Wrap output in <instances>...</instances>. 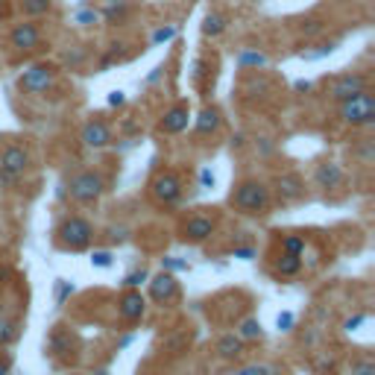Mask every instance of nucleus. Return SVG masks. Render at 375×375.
<instances>
[{"label": "nucleus", "mask_w": 375, "mask_h": 375, "mask_svg": "<svg viewBox=\"0 0 375 375\" xmlns=\"http://www.w3.org/2000/svg\"><path fill=\"white\" fill-rule=\"evenodd\" d=\"M56 79H59V68L53 62H36L29 68L21 71L18 76V91L21 94H29V97H39V94H47L56 88Z\"/></svg>", "instance_id": "obj_3"}, {"label": "nucleus", "mask_w": 375, "mask_h": 375, "mask_svg": "<svg viewBox=\"0 0 375 375\" xmlns=\"http://www.w3.org/2000/svg\"><path fill=\"white\" fill-rule=\"evenodd\" d=\"M6 12H9V6H6V0H0V18H6Z\"/></svg>", "instance_id": "obj_39"}, {"label": "nucleus", "mask_w": 375, "mask_h": 375, "mask_svg": "<svg viewBox=\"0 0 375 375\" xmlns=\"http://www.w3.org/2000/svg\"><path fill=\"white\" fill-rule=\"evenodd\" d=\"M337 118L346 126H372L375 123V94L367 88L349 100L337 103Z\"/></svg>", "instance_id": "obj_4"}, {"label": "nucleus", "mask_w": 375, "mask_h": 375, "mask_svg": "<svg viewBox=\"0 0 375 375\" xmlns=\"http://www.w3.org/2000/svg\"><path fill=\"white\" fill-rule=\"evenodd\" d=\"M232 208L240 211V214H250V217H261L267 214L270 205H273V193L264 182L258 179H243L232 188V197H229Z\"/></svg>", "instance_id": "obj_1"}, {"label": "nucleus", "mask_w": 375, "mask_h": 375, "mask_svg": "<svg viewBox=\"0 0 375 375\" xmlns=\"http://www.w3.org/2000/svg\"><path fill=\"white\" fill-rule=\"evenodd\" d=\"M18 6L27 18H41V15H47L53 9V0H21Z\"/></svg>", "instance_id": "obj_23"}, {"label": "nucleus", "mask_w": 375, "mask_h": 375, "mask_svg": "<svg viewBox=\"0 0 375 375\" xmlns=\"http://www.w3.org/2000/svg\"><path fill=\"white\" fill-rule=\"evenodd\" d=\"M367 88H369L367 74L349 71V74H337V76L332 79V83L325 86V94H329L334 103H343V100H349V97L361 94V91H367Z\"/></svg>", "instance_id": "obj_7"}, {"label": "nucleus", "mask_w": 375, "mask_h": 375, "mask_svg": "<svg viewBox=\"0 0 375 375\" xmlns=\"http://www.w3.org/2000/svg\"><path fill=\"white\" fill-rule=\"evenodd\" d=\"M9 357H0V375H9Z\"/></svg>", "instance_id": "obj_37"}, {"label": "nucleus", "mask_w": 375, "mask_h": 375, "mask_svg": "<svg viewBox=\"0 0 375 375\" xmlns=\"http://www.w3.org/2000/svg\"><path fill=\"white\" fill-rule=\"evenodd\" d=\"M100 18L103 21H109V24H121L126 15H129V9H132V4L129 0H100Z\"/></svg>", "instance_id": "obj_18"}, {"label": "nucleus", "mask_w": 375, "mask_h": 375, "mask_svg": "<svg viewBox=\"0 0 375 375\" xmlns=\"http://www.w3.org/2000/svg\"><path fill=\"white\" fill-rule=\"evenodd\" d=\"M79 138H83L86 146H91V150H103V146L111 144V129L103 123V121H88L83 126V132H79Z\"/></svg>", "instance_id": "obj_14"}, {"label": "nucleus", "mask_w": 375, "mask_h": 375, "mask_svg": "<svg viewBox=\"0 0 375 375\" xmlns=\"http://www.w3.org/2000/svg\"><path fill=\"white\" fill-rule=\"evenodd\" d=\"M15 337H18V322L0 317V346H9Z\"/></svg>", "instance_id": "obj_27"}, {"label": "nucleus", "mask_w": 375, "mask_h": 375, "mask_svg": "<svg viewBox=\"0 0 375 375\" xmlns=\"http://www.w3.org/2000/svg\"><path fill=\"white\" fill-rule=\"evenodd\" d=\"M109 103H111V106H123V94H121V91H111Z\"/></svg>", "instance_id": "obj_35"}, {"label": "nucleus", "mask_w": 375, "mask_h": 375, "mask_svg": "<svg viewBox=\"0 0 375 375\" xmlns=\"http://www.w3.org/2000/svg\"><path fill=\"white\" fill-rule=\"evenodd\" d=\"M118 314H121V320H126V322L141 320V314H144V296H141L138 290L123 293V296H121V305H118Z\"/></svg>", "instance_id": "obj_16"}, {"label": "nucleus", "mask_w": 375, "mask_h": 375, "mask_svg": "<svg viewBox=\"0 0 375 375\" xmlns=\"http://www.w3.org/2000/svg\"><path fill=\"white\" fill-rule=\"evenodd\" d=\"M150 296L158 302V305H168L179 296V282L173 279L170 273H158L156 279L150 282Z\"/></svg>", "instance_id": "obj_15"}, {"label": "nucleus", "mask_w": 375, "mask_h": 375, "mask_svg": "<svg viewBox=\"0 0 375 375\" xmlns=\"http://www.w3.org/2000/svg\"><path fill=\"white\" fill-rule=\"evenodd\" d=\"M226 27H229V15L226 12H208L203 18V36L205 39H217L226 32Z\"/></svg>", "instance_id": "obj_20"}, {"label": "nucleus", "mask_w": 375, "mask_h": 375, "mask_svg": "<svg viewBox=\"0 0 375 375\" xmlns=\"http://www.w3.org/2000/svg\"><path fill=\"white\" fill-rule=\"evenodd\" d=\"M220 123H223V115H220V109L217 106H205L203 111H200V118H197V135H214L217 129H220Z\"/></svg>", "instance_id": "obj_19"}, {"label": "nucleus", "mask_w": 375, "mask_h": 375, "mask_svg": "<svg viewBox=\"0 0 375 375\" xmlns=\"http://www.w3.org/2000/svg\"><path fill=\"white\" fill-rule=\"evenodd\" d=\"M176 32H179V29H176L173 24H168V27H158V29L153 32V44H168L170 39H176Z\"/></svg>", "instance_id": "obj_28"}, {"label": "nucleus", "mask_w": 375, "mask_h": 375, "mask_svg": "<svg viewBox=\"0 0 375 375\" xmlns=\"http://www.w3.org/2000/svg\"><path fill=\"white\" fill-rule=\"evenodd\" d=\"M240 337H261V325L255 320H247L240 325Z\"/></svg>", "instance_id": "obj_30"}, {"label": "nucleus", "mask_w": 375, "mask_h": 375, "mask_svg": "<svg viewBox=\"0 0 375 375\" xmlns=\"http://www.w3.org/2000/svg\"><path fill=\"white\" fill-rule=\"evenodd\" d=\"M299 29H302V36H308V39H311V36H320V32H322V21H305Z\"/></svg>", "instance_id": "obj_31"}, {"label": "nucleus", "mask_w": 375, "mask_h": 375, "mask_svg": "<svg viewBox=\"0 0 375 375\" xmlns=\"http://www.w3.org/2000/svg\"><path fill=\"white\" fill-rule=\"evenodd\" d=\"M302 270V255H290V252H282L275 258V273L279 275H296Z\"/></svg>", "instance_id": "obj_22"}, {"label": "nucleus", "mask_w": 375, "mask_h": 375, "mask_svg": "<svg viewBox=\"0 0 375 375\" xmlns=\"http://www.w3.org/2000/svg\"><path fill=\"white\" fill-rule=\"evenodd\" d=\"M188 121H191V109L188 103H176L170 106L165 115H161L158 121V132H165V135H179V132H185L188 129Z\"/></svg>", "instance_id": "obj_12"}, {"label": "nucleus", "mask_w": 375, "mask_h": 375, "mask_svg": "<svg viewBox=\"0 0 375 375\" xmlns=\"http://www.w3.org/2000/svg\"><path fill=\"white\" fill-rule=\"evenodd\" d=\"M235 62L240 71H261L270 64V56L264 50H258V47H243V50H238Z\"/></svg>", "instance_id": "obj_17"}, {"label": "nucleus", "mask_w": 375, "mask_h": 375, "mask_svg": "<svg viewBox=\"0 0 375 375\" xmlns=\"http://www.w3.org/2000/svg\"><path fill=\"white\" fill-rule=\"evenodd\" d=\"M9 47L18 53H32L41 47V29L32 21H21L9 29Z\"/></svg>", "instance_id": "obj_9"}, {"label": "nucleus", "mask_w": 375, "mask_h": 375, "mask_svg": "<svg viewBox=\"0 0 375 375\" xmlns=\"http://www.w3.org/2000/svg\"><path fill=\"white\" fill-rule=\"evenodd\" d=\"M94 264L106 267V264H109V252H97V255H94Z\"/></svg>", "instance_id": "obj_36"}, {"label": "nucleus", "mask_w": 375, "mask_h": 375, "mask_svg": "<svg viewBox=\"0 0 375 375\" xmlns=\"http://www.w3.org/2000/svg\"><path fill=\"white\" fill-rule=\"evenodd\" d=\"M47 346H50L53 355H62V352L71 349V337H68V332H64V325H56V332L50 334V340H47Z\"/></svg>", "instance_id": "obj_25"}, {"label": "nucleus", "mask_w": 375, "mask_h": 375, "mask_svg": "<svg viewBox=\"0 0 375 375\" xmlns=\"http://www.w3.org/2000/svg\"><path fill=\"white\" fill-rule=\"evenodd\" d=\"M211 182H214V176H211L208 170H203V185H211Z\"/></svg>", "instance_id": "obj_38"}, {"label": "nucleus", "mask_w": 375, "mask_h": 375, "mask_svg": "<svg viewBox=\"0 0 375 375\" xmlns=\"http://www.w3.org/2000/svg\"><path fill=\"white\" fill-rule=\"evenodd\" d=\"M103 18H100V9H97V6H83V9L74 12V24H79V27H94Z\"/></svg>", "instance_id": "obj_26"}, {"label": "nucleus", "mask_w": 375, "mask_h": 375, "mask_svg": "<svg viewBox=\"0 0 375 375\" xmlns=\"http://www.w3.org/2000/svg\"><path fill=\"white\" fill-rule=\"evenodd\" d=\"M144 279H146V273H132V275L126 279V285H129V287H135V285H141Z\"/></svg>", "instance_id": "obj_33"}, {"label": "nucleus", "mask_w": 375, "mask_h": 375, "mask_svg": "<svg viewBox=\"0 0 375 375\" xmlns=\"http://www.w3.org/2000/svg\"><path fill=\"white\" fill-rule=\"evenodd\" d=\"M29 168V153L27 146L12 144L0 153V182H12V179L24 176V170Z\"/></svg>", "instance_id": "obj_8"}, {"label": "nucleus", "mask_w": 375, "mask_h": 375, "mask_svg": "<svg viewBox=\"0 0 375 375\" xmlns=\"http://www.w3.org/2000/svg\"><path fill=\"white\" fill-rule=\"evenodd\" d=\"M217 352L223 357H240L243 355V337L240 334H226L217 340Z\"/></svg>", "instance_id": "obj_21"}, {"label": "nucleus", "mask_w": 375, "mask_h": 375, "mask_svg": "<svg viewBox=\"0 0 375 375\" xmlns=\"http://www.w3.org/2000/svg\"><path fill=\"white\" fill-rule=\"evenodd\" d=\"M352 375H375V367L369 361H361V364L352 367Z\"/></svg>", "instance_id": "obj_32"}, {"label": "nucleus", "mask_w": 375, "mask_h": 375, "mask_svg": "<svg viewBox=\"0 0 375 375\" xmlns=\"http://www.w3.org/2000/svg\"><path fill=\"white\" fill-rule=\"evenodd\" d=\"M273 188H275V197H279L285 205L299 203L305 197V182H302L299 173H279L275 176V182H273Z\"/></svg>", "instance_id": "obj_11"}, {"label": "nucleus", "mask_w": 375, "mask_h": 375, "mask_svg": "<svg viewBox=\"0 0 375 375\" xmlns=\"http://www.w3.org/2000/svg\"><path fill=\"white\" fill-rule=\"evenodd\" d=\"M91 240H94V226H91L86 217H79V214L64 217V220L59 223V229H56V247L68 250V252H83V250H88Z\"/></svg>", "instance_id": "obj_2"}, {"label": "nucleus", "mask_w": 375, "mask_h": 375, "mask_svg": "<svg viewBox=\"0 0 375 375\" xmlns=\"http://www.w3.org/2000/svg\"><path fill=\"white\" fill-rule=\"evenodd\" d=\"M314 182L322 191H334V188H340L346 182V173H343V168H340L337 161H320L317 170H314Z\"/></svg>", "instance_id": "obj_13"}, {"label": "nucleus", "mask_w": 375, "mask_h": 375, "mask_svg": "<svg viewBox=\"0 0 375 375\" xmlns=\"http://www.w3.org/2000/svg\"><path fill=\"white\" fill-rule=\"evenodd\" d=\"M12 279V270H9V264H0V285H6Z\"/></svg>", "instance_id": "obj_34"}, {"label": "nucleus", "mask_w": 375, "mask_h": 375, "mask_svg": "<svg viewBox=\"0 0 375 375\" xmlns=\"http://www.w3.org/2000/svg\"><path fill=\"white\" fill-rule=\"evenodd\" d=\"M150 197L158 203V205H176L182 200V179L173 170H158L153 179H150Z\"/></svg>", "instance_id": "obj_6"}, {"label": "nucleus", "mask_w": 375, "mask_h": 375, "mask_svg": "<svg viewBox=\"0 0 375 375\" xmlns=\"http://www.w3.org/2000/svg\"><path fill=\"white\" fill-rule=\"evenodd\" d=\"M71 200L79 203V205H91L97 203L106 193V179L103 173L97 170H79L74 179H71Z\"/></svg>", "instance_id": "obj_5"}, {"label": "nucleus", "mask_w": 375, "mask_h": 375, "mask_svg": "<svg viewBox=\"0 0 375 375\" xmlns=\"http://www.w3.org/2000/svg\"><path fill=\"white\" fill-rule=\"evenodd\" d=\"M308 247V240L305 235H296V232H287L282 235V252H290V255H302Z\"/></svg>", "instance_id": "obj_24"}, {"label": "nucleus", "mask_w": 375, "mask_h": 375, "mask_svg": "<svg viewBox=\"0 0 375 375\" xmlns=\"http://www.w3.org/2000/svg\"><path fill=\"white\" fill-rule=\"evenodd\" d=\"M217 229V217H211V214H191L185 223H182V240L188 243H203L208 240L211 235H214Z\"/></svg>", "instance_id": "obj_10"}, {"label": "nucleus", "mask_w": 375, "mask_h": 375, "mask_svg": "<svg viewBox=\"0 0 375 375\" xmlns=\"http://www.w3.org/2000/svg\"><path fill=\"white\" fill-rule=\"evenodd\" d=\"M334 47H337V41H325V44H317V50H305V53H302V59H322V56L334 53Z\"/></svg>", "instance_id": "obj_29"}]
</instances>
